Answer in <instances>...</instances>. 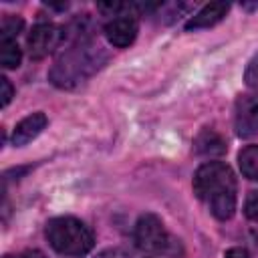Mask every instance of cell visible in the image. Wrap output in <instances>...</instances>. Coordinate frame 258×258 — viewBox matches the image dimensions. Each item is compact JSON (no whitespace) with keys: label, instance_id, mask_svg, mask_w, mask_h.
<instances>
[{"label":"cell","instance_id":"obj_1","mask_svg":"<svg viewBox=\"0 0 258 258\" xmlns=\"http://www.w3.org/2000/svg\"><path fill=\"white\" fill-rule=\"evenodd\" d=\"M194 191L218 220H230L236 212V177L230 165L208 161L194 175Z\"/></svg>","mask_w":258,"mask_h":258},{"label":"cell","instance_id":"obj_2","mask_svg":"<svg viewBox=\"0 0 258 258\" xmlns=\"http://www.w3.org/2000/svg\"><path fill=\"white\" fill-rule=\"evenodd\" d=\"M107 60V52L93 42H77L67 48L52 64L48 79L60 89H73L93 77Z\"/></svg>","mask_w":258,"mask_h":258},{"label":"cell","instance_id":"obj_3","mask_svg":"<svg viewBox=\"0 0 258 258\" xmlns=\"http://www.w3.org/2000/svg\"><path fill=\"white\" fill-rule=\"evenodd\" d=\"M46 240L62 256H85L95 246L91 230L71 216L52 218L46 224Z\"/></svg>","mask_w":258,"mask_h":258},{"label":"cell","instance_id":"obj_4","mask_svg":"<svg viewBox=\"0 0 258 258\" xmlns=\"http://www.w3.org/2000/svg\"><path fill=\"white\" fill-rule=\"evenodd\" d=\"M135 244L149 252L161 256H177V242L169 236L163 222L155 214H143L135 224Z\"/></svg>","mask_w":258,"mask_h":258},{"label":"cell","instance_id":"obj_5","mask_svg":"<svg viewBox=\"0 0 258 258\" xmlns=\"http://www.w3.org/2000/svg\"><path fill=\"white\" fill-rule=\"evenodd\" d=\"M62 40H64V30L60 26H54L48 22L36 24L26 38L28 54H30V58H36V60L44 58L50 52H54L62 44Z\"/></svg>","mask_w":258,"mask_h":258},{"label":"cell","instance_id":"obj_6","mask_svg":"<svg viewBox=\"0 0 258 258\" xmlns=\"http://www.w3.org/2000/svg\"><path fill=\"white\" fill-rule=\"evenodd\" d=\"M234 127L240 137L258 133V93H246L236 99Z\"/></svg>","mask_w":258,"mask_h":258},{"label":"cell","instance_id":"obj_7","mask_svg":"<svg viewBox=\"0 0 258 258\" xmlns=\"http://www.w3.org/2000/svg\"><path fill=\"white\" fill-rule=\"evenodd\" d=\"M137 30H139L137 20H135L133 16H127V14L117 16V18H113V20H109V22L105 24V36H107V40H109L113 46H117V48L129 46V44L135 40Z\"/></svg>","mask_w":258,"mask_h":258},{"label":"cell","instance_id":"obj_8","mask_svg":"<svg viewBox=\"0 0 258 258\" xmlns=\"http://www.w3.org/2000/svg\"><path fill=\"white\" fill-rule=\"evenodd\" d=\"M46 123H48V119H46V115L40 113V111L28 115V117H24L22 121L16 123L14 131H12V145L22 147V145L30 143L32 139H36V137L42 133V129L46 127Z\"/></svg>","mask_w":258,"mask_h":258},{"label":"cell","instance_id":"obj_9","mask_svg":"<svg viewBox=\"0 0 258 258\" xmlns=\"http://www.w3.org/2000/svg\"><path fill=\"white\" fill-rule=\"evenodd\" d=\"M228 10H230V4L228 2H210V4H206L200 12H196L185 22V30L210 28V26L218 24L220 20H224V16L228 14Z\"/></svg>","mask_w":258,"mask_h":258},{"label":"cell","instance_id":"obj_10","mask_svg":"<svg viewBox=\"0 0 258 258\" xmlns=\"http://www.w3.org/2000/svg\"><path fill=\"white\" fill-rule=\"evenodd\" d=\"M194 147H196L198 153H204V155H214V153H224V151H226L224 139H222L216 131H212V129H204V131L196 137Z\"/></svg>","mask_w":258,"mask_h":258},{"label":"cell","instance_id":"obj_11","mask_svg":"<svg viewBox=\"0 0 258 258\" xmlns=\"http://www.w3.org/2000/svg\"><path fill=\"white\" fill-rule=\"evenodd\" d=\"M22 60V50L16 42V38L0 36V62L4 69H16Z\"/></svg>","mask_w":258,"mask_h":258},{"label":"cell","instance_id":"obj_12","mask_svg":"<svg viewBox=\"0 0 258 258\" xmlns=\"http://www.w3.org/2000/svg\"><path fill=\"white\" fill-rule=\"evenodd\" d=\"M238 163L242 173L252 179L258 181V145H248L238 153Z\"/></svg>","mask_w":258,"mask_h":258},{"label":"cell","instance_id":"obj_13","mask_svg":"<svg viewBox=\"0 0 258 258\" xmlns=\"http://www.w3.org/2000/svg\"><path fill=\"white\" fill-rule=\"evenodd\" d=\"M22 26H24V22H22V18H20V16H12V14H10V16H4L0 36L16 38V36H18V32L22 30Z\"/></svg>","mask_w":258,"mask_h":258},{"label":"cell","instance_id":"obj_14","mask_svg":"<svg viewBox=\"0 0 258 258\" xmlns=\"http://www.w3.org/2000/svg\"><path fill=\"white\" fill-rule=\"evenodd\" d=\"M244 214L258 224V191H250L248 198H246V204H244Z\"/></svg>","mask_w":258,"mask_h":258},{"label":"cell","instance_id":"obj_15","mask_svg":"<svg viewBox=\"0 0 258 258\" xmlns=\"http://www.w3.org/2000/svg\"><path fill=\"white\" fill-rule=\"evenodd\" d=\"M244 81L248 87H258V54L248 62L246 73H244Z\"/></svg>","mask_w":258,"mask_h":258},{"label":"cell","instance_id":"obj_16","mask_svg":"<svg viewBox=\"0 0 258 258\" xmlns=\"http://www.w3.org/2000/svg\"><path fill=\"white\" fill-rule=\"evenodd\" d=\"M0 89H2V93H0V105L2 107H6L10 101H12V95H14V89H12V85H10V81L6 79V77H0Z\"/></svg>","mask_w":258,"mask_h":258},{"label":"cell","instance_id":"obj_17","mask_svg":"<svg viewBox=\"0 0 258 258\" xmlns=\"http://www.w3.org/2000/svg\"><path fill=\"white\" fill-rule=\"evenodd\" d=\"M97 258H131L123 248H109V250H103L101 254H97Z\"/></svg>","mask_w":258,"mask_h":258},{"label":"cell","instance_id":"obj_18","mask_svg":"<svg viewBox=\"0 0 258 258\" xmlns=\"http://www.w3.org/2000/svg\"><path fill=\"white\" fill-rule=\"evenodd\" d=\"M224 258H250V256L244 248H230V250H226Z\"/></svg>","mask_w":258,"mask_h":258},{"label":"cell","instance_id":"obj_19","mask_svg":"<svg viewBox=\"0 0 258 258\" xmlns=\"http://www.w3.org/2000/svg\"><path fill=\"white\" fill-rule=\"evenodd\" d=\"M6 258H44V254L38 250H30V252H24L20 256H6Z\"/></svg>","mask_w":258,"mask_h":258}]
</instances>
